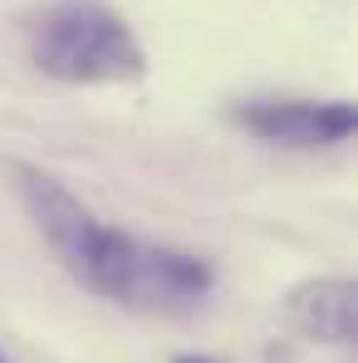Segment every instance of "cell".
Instances as JSON below:
<instances>
[{
    "label": "cell",
    "instance_id": "1",
    "mask_svg": "<svg viewBox=\"0 0 358 363\" xmlns=\"http://www.w3.org/2000/svg\"><path fill=\"white\" fill-rule=\"evenodd\" d=\"M5 167H10V182L20 191L30 221L40 226V236L50 241V250L84 290L113 304H138V309H186L211 295L216 275L201 255L177 250V245L138 241L118 226H108L55 172H45L35 162H5Z\"/></svg>",
    "mask_w": 358,
    "mask_h": 363
},
{
    "label": "cell",
    "instance_id": "2",
    "mask_svg": "<svg viewBox=\"0 0 358 363\" xmlns=\"http://www.w3.org/2000/svg\"><path fill=\"white\" fill-rule=\"evenodd\" d=\"M30 60L60 84H133L147 55L133 25L104 0H55L30 20Z\"/></svg>",
    "mask_w": 358,
    "mask_h": 363
},
{
    "label": "cell",
    "instance_id": "3",
    "mask_svg": "<svg viewBox=\"0 0 358 363\" xmlns=\"http://www.w3.org/2000/svg\"><path fill=\"white\" fill-rule=\"evenodd\" d=\"M236 123L280 147H339L354 138V104L349 99H245Z\"/></svg>",
    "mask_w": 358,
    "mask_h": 363
},
{
    "label": "cell",
    "instance_id": "4",
    "mask_svg": "<svg viewBox=\"0 0 358 363\" xmlns=\"http://www.w3.org/2000/svg\"><path fill=\"white\" fill-rule=\"evenodd\" d=\"M285 314L299 334L319 339V344H354L358 329V295L354 280L324 275V280H304L299 290H290Z\"/></svg>",
    "mask_w": 358,
    "mask_h": 363
},
{
    "label": "cell",
    "instance_id": "5",
    "mask_svg": "<svg viewBox=\"0 0 358 363\" xmlns=\"http://www.w3.org/2000/svg\"><path fill=\"white\" fill-rule=\"evenodd\" d=\"M172 363H221V359H211V354H177Z\"/></svg>",
    "mask_w": 358,
    "mask_h": 363
},
{
    "label": "cell",
    "instance_id": "6",
    "mask_svg": "<svg viewBox=\"0 0 358 363\" xmlns=\"http://www.w3.org/2000/svg\"><path fill=\"white\" fill-rule=\"evenodd\" d=\"M0 363H10V359H5V349H0Z\"/></svg>",
    "mask_w": 358,
    "mask_h": 363
}]
</instances>
